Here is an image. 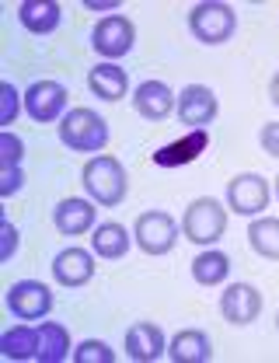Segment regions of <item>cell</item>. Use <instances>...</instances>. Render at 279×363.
I'll list each match as a JSON object with an SVG mask.
<instances>
[{
  "label": "cell",
  "mask_w": 279,
  "mask_h": 363,
  "mask_svg": "<svg viewBox=\"0 0 279 363\" xmlns=\"http://www.w3.org/2000/svg\"><path fill=\"white\" fill-rule=\"evenodd\" d=\"M224 230H227V210H224L220 199L203 196V199H192L188 203L186 217H182V234H186L192 245L210 248V245H217L224 238Z\"/></svg>",
  "instance_id": "obj_4"
},
{
  "label": "cell",
  "mask_w": 279,
  "mask_h": 363,
  "mask_svg": "<svg viewBox=\"0 0 279 363\" xmlns=\"http://www.w3.org/2000/svg\"><path fill=\"white\" fill-rule=\"evenodd\" d=\"M276 328H279V315H276Z\"/></svg>",
  "instance_id": "obj_34"
},
{
  "label": "cell",
  "mask_w": 279,
  "mask_h": 363,
  "mask_svg": "<svg viewBox=\"0 0 279 363\" xmlns=\"http://www.w3.org/2000/svg\"><path fill=\"white\" fill-rule=\"evenodd\" d=\"M133 43H137V28L123 14H108L91 28V49L98 56H105V63H115L119 56H126Z\"/></svg>",
  "instance_id": "obj_6"
},
{
  "label": "cell",
  "mask_w": 279,
  "mask_h": 363,
  "mask_svg": "<svg viewBox=\"0 0 279 363\" xmlns=\"http://www.w3.org/2000/svg\"><path fill=\"white\" fill-rule=\"evenodd\" d=\"M227 276H231V259H227L224 252L210 248V252L195 255V262H192V279H195L199 286H220Z\"/></svg>",
  "instance_id": "obj_23"
},
{
  "label": "cell",
  "mask_w": 279,
  "mask_h": 363,
  "mask_svg": "<svg viewBox=\"0 0 279 363\" xmlns=\"http://www.w3.org/2000/svg\"><path fill=\"white\" fill-rule=\"evenodd\" d=\"M0 94H4V112H0V126H11V123L18 119L21 105H25V94L14 88L11 81H4V84H0Z\"/></svg>",
  "instance_id": "obj_27"
},
{
  "label": "cell",
  "mask_w": 279,
  "mask_h": 363,
  "mask_svg": "<svg viewBox=\"0 0 279 363\" xmlns=\"http://www.w3.org/2000/svg\"><path fill=\"white\" fill-rule=\"evenodd\" d=\"M84 7H88V11H115L119 0H84Z\"/></svg>",
  "instance_id": "obj_31"
},
{
  "label": "cell",
  "mask_w": 279,
  "mask_h": 363,
  "mask_svg": "<svg viewBox=\"0 0 279 363\" xmlns=\"http://www.w3.org/2000/svg\"><path fill=\"white\" fill-rule=\"evenodd\" d=\"M7 311L21 321H42L52 311V290L42 279H18L7 286Z\"/></svg>",
  "instance_id": "obj_7"
},
{
  "label": "cell",
  "mask_w": 279,
  "mask_h": 363,
  "mask_svg": "<svg viewBox=\"0 0 279 363\" xmlns=\"http://www.w3.org/2000/svg\"><path fill=\"white\" fill-rule=\"evenodd\" d=\"M168 357L175 363H210L213 360V342L199 328H182L168 342Z\"/></svg>",
  "instance_id": "obj_17"
},
{
  "label": "cell",
  "mask_w": 279,
  "mask_h": 363,
  "mask_svg": "<svg viewBox=\"0 0 279 363\" xmlns=\"http://www.w3.org/2000/svg\"><path fill=\"white\" fill-rule=\"evenodd\" d=\"M269 98H273V101L279 105V74L273 77V84H269Z\"/></svg>",
  "instance_id": "obj_32"
},
{
  "label": "cell",
  "mask_w": 279,
  "mask_h": 363,
  "mask_svg": "<svg viewBox=\"0 0 279 363\" xmlns=\"http://www.w3.org/2000/svg\"><path fill=\"white\" fill-rule=\"evenodd\" d=\"M133 241L147 255H168L175 248V241H178V224L164 210H147L133 224Z\"/></svg>",
  "instance_id": "obj_5"
},
{
  "label": "cell",
  "mask_w": 279,
  "mask_h": 363,
  "mask_svg": "<svg viewBox=\"0 0 279 363\" xmlns=\"http://www.w3.org/2000/svg\"><path fill=\"white\" fill-rule=\"evenodd\" d=\"M248 245L251 252H258L262 259H279V220L276 217H258L248 227Z\"/></svg>",
  "instance_id": "obj_24"
},
{
  "label": "cell",
  "mask_w": 279,
  "mask_h": 363,
  "mask_svg": "<svg viewBox=\"0 0 279 363\" xmlns=\"http://www.w3.org/2000/svg\"><path fill=\"white\" fill-rule=\"evenodd\" d=\"M258 143L269 157H279V123H266L262 133H258Z\"/></svg>",
  "instance_id": "obj_29"
},
{
  "label": "cell",
  "mask_w": 279,
  "mask_h": 363,
  "mask_svg": "<svg viewBox=\"0 0 279 363\" xmlns=\"http://www.w3.org/2000/svg\"><path fill=\"white\" fill-rule=\"evenodd\" d=\"M67 357H74L70 332L56 321H42L39 325V363H63Z\"/></svg>",
  "instance_id": "obj_22"
},
{
  "label": "cell",
  "mask_w": 279,
  "mask_h": 363,
  "mask_svg": "<svg viewBox=\"0 0 279 363\" xmlns=\"http://www.w3.org/2000/svg\"><path fill=\"white\" fill-rule=\"evenodd\" d=\"M67 88L56 84V81H35L25 91V112L35 119V123H56L67 116Z\"/></svg>",
  "instance_id": "obj_10"
},
{
  "label": "cell",
  "mask_w": 279,
  "mask_h": 363,
  "mask_svg": "<svg viewBox=\"0 0 279 363\" xmlns=\"http://www.w3.org/2000/svg\"><path fill=\"white\" fill-rule=\"evenodd\" d=\"M18 21H21V28L32 32V35H49V32L59 28L63 7L52 4V0H25V4L18 7Z\"/></svg>",
  "instance_id": "obj_19"
},
{
  "label": "cell",
  "mask_w": 279,
  "mask_h": 363,
  "mask_svg": "<svg viewBox=\"0 0 279 363\" xmlns=\"http://www.w3.org/2000/svg\"><path fill=\"white\" fill-rule=\"evenodd\" d=\"M130 245H133V238H130V230L123 224H115V220H108V224H98L94 227V238H91V252L98 259H123L126 252H130Z\"/></svg>",
  "instance_id": "obj_21"
},
{
  "label": "cell",
  "mask_w": 279,
  "mask_h": 363,
  "mask_svg": "<svg viewBox=\"0 0 279 363\" xmlns=\"http://www.w3.org/2000/svg\"><path fill=\"white\" fill-rule=\"evenodd\" d=\"M0 353L7 360H35L39 363V325H14L0 335Z\"/></svg>",
  "instance_id": "obj_20"
},
{
  "label": "cell",
  "mask_w": 279,
  "mask_h": 363,
  "mask_svg": "<svg viewBox=\"0 0 279 363\" xmlns=\"http://www.w3.org/2000/svg\"><path fill=\"white\" fill-rule=\"evenodd\" d=\"M74 360L77 363H115V350L101 339H84L81 346H74Z\"/></svg>",
  "instance_id": "obj_25"
},
{
  "label": "cell",
  "mask_w": 279,
  "mask_h": 363,
  "mask_svg": "<svg viewBox=\"0 0 279 363\" xmlns=\"http://www.w3.org/2000/svg\"><path fill=\"white\" fill-rule=\"evenodd\" d=\"M52 276H56L59 286H70V290L84 286V283H91L94 276V255L84 252V248H63L52 259Z\"/></svg>",
  "instance_id": "obj_14"
},
{
  "label": "cell",
  "mask_w": 279,
  "mask_h": 363,
  "mask_svg": "<svg viewBox=\"0 0 279 363\" xmlns=\"http://www.w3.org/2000/svg\"><path fill=\"white\" fill-rule=\"evenodd\" d=\"M94 217H98V210H94L88 199H77V196L59 199L56 210H52V224H56L59 234H67V238H81L84 230H91Z\"/></svg>",
  "instance_id": "obj_15"
},
{
  "label": "cell",
  "mask_w": 279,
  "mask_h": 363,
  "mask_svg": "<svg viewBox=\"0 0 279 363\" xmlns=\"http://www.w3.org/2000/svg\"><path fill=\"white\" fill-rule=\"evenodd\" d=\"M269 199H273V189L258 172H244L227 182V206L237 217H258L269 206Z\"/></svg>",
  "instance_id": "obj_8"
},
{
  "label": "cell",
  "mask_w": 279,
  "mask_h": 363,
  "mask_svg": "<svg viewBox=\"0 0 279 363\" xmlns=\"http://www.w3.org/2000/svg\"><path fill=\"white\" fill-rule=\"evenodd\" d=\"M18 252V227L11 220H4V248H0V262H11Z\"/></svg>",
  "instance_id": "obj_30"
},
{
  "label": "cell",
  "mask_w": 279,
  "mask_h": 363,
  "mask_svg": "<svg viewBox=\"0 0 279 363\" xmlns=\"http://www.w3.org/2000/svg\"><path fill=\"white\" fill-rule=\"evenodd\" d=\"M88 88H91L94 98H101V101H123L126 98V91H130V77H126V70L123 67H115V63H98L88 70Z\"/></svg>",
  "instance_id": "obj_18"
},
{
  "label": "cell",
  "mask_w": 279,
  "mask_h": 363,
  "mask_svg": "<svg viewBox=\"0 0 279 363\" xmlns=\"http://www.w3.org/2000/svg\"><path fill=\"white\" fill-rule=\"evenodd\" d=\"M273 192H276V199H279V179H276V189H273Z\"/></svg>",
  "instance_id": "obj_33"
},
{
  "label": "cell",
  "mask_w": 279,
  "mask_h": 363,
  "mask_svg": "<svg viewBox=\"0 0 279 363\" xmlns=\"http://www.w3.org/2000/svg\"><path fill=\"white\" fill-rule=\"evenodd\" d=\"M21 161H25V140L18 133H11V130H4L0 133V164L4 168H21Z\"/></svg>",
  "instance_id": "obj_26"
},
{
  "label": "cell",
  "mask_w": 279,
  "mask_h": 363,
  "mask_svg": "<svg viewBox=\"0 0 279 363\" xmlns=\"http://www.w3.org/2000/svg\"><path fill=\"white\" fill-rule=\"evenodd\" d=\"M206 147H210V133H206V130H188L182 140L161 147V150L154 154V164H157V168H182V164H192Z\"/></svg>",
  "instance_id": "obj_16"
},
{
  "label": "cell",
  "mask_w": 279,
  "mask_h": 363,
  "mask_svg": "<svg viewBox=\"0 0 279 363\" xmlns=\"http://www.w3.org/2000/svg\"><path fill=\"white\" fill-rule=\"evenodd\" d=\"M108 123L101 112L94 108H70L59 119V140L63 147L77 150V154H101L108 147Z\"/></svg>",
  "instance_id": "obj_2"
},
{
  "label": "cell",
  "mask_w": 279,
  "mask_h": 363,
  "mask_svg": "<svg viewBox=\"0 0 279 363\" xmlns=\"http://www.w3.org/2000/svg\"><path fill=\"white\" fill-rule=\"evenodd\" d=\"M217 112H220V101H217L213 88H206V84H188V88H182L178 105H175L178 123L188 126V130H206L217 119Z\"/></svg>",
  "instance_id": "obj_9"
},
{
  "label": "cell",
  "mask_w": 279,
  "mask_h": 363,
  "mask_svg": "<svg viewBox=\"0 0 279 363\" xmlns=\"http://www.w3.org/2000/svg\"><path fill=\"white\" fill-rule=\"evenodd\" d=\"M220 315L227 325H251L262 315V294L251 283H231L220 297Z\"/></svg>",
  "instance_id": "obj_12"
},
{
  "label": "cell",
  "mask_w": 279,
  "mask_h": 363,
  "mask_svg": "<svg viewBox=\"0 0 279 363\" xmlns=\"http://www.w3.org/2000/svg\"><path fill=\"white\" fill-rule=\"evenodd\" d=\"M188 32L203 45H224L237 32V14L231 4L220 0H203L188 11Z\"/></svg>",
  "instance_id": "obj_3"
},
{
  "label": "cell",
  "mask_w": 279,
  "mask_h": 363,
  "mask_svg": "<svg viewBox=\"0 0 279 363\" xmlns=\"http://www.w3.org/2000/svg\"><path fill=\"white\" fill-rule=\"evenodd\" d=\"M175 105H178V94L168 88L164 81H143V84L133 91V108H137V116L150 119V123L168 119V116L175 112Z\"/></svg>",
  "instance_id": "obj_13"
},
{
  "label": "cell",
  "mask_w": 279,
  "mask_h": 363,
  "mask_svg": "<svg viewBox=\"0 0 279 363\" xmlns=\"http://www.w3.org/2000/svg\"><path fill=\"white\" fill-rule=\"evenodd\" d=\"M81 182L88 189L98 206H119L130 192V179H126V168L112 157V154H94L91 161L84 164Z\"/></svg>",
  "instance_id": "obj_1"
},
{
  "label": "cell",
  "mask_w": 279,
  "mask_h": 363,
  "mask_svg": "<svg viewBox=\"0 0 279 363\" xmlns=\"http://www.w3.org/2000/svg\"><path fill=\"white\" fill-rule=\"evenodd\" d=\"M123 350H126V357L133 363H154L168 353V339H164V332L154 321H137V325L126 328Z\"/></svg>",
  "instance_id": "obj_11"
},
{
  "label": "cell",
  "mask_w": 279,
  "mask_h": 363,
  "mask_svg": "<svg viewBox=\"0 0 279 363\" xmlns=\"http://www.w3.org/2000/svg\"><path fill=\"white\" fill-rule=\"evenodd\" d=\"M21 185H25V172L21 168H0V196L4 199H11Z\"/></svg>",
  "instance_id": "obj_28"
}]
</instances>
